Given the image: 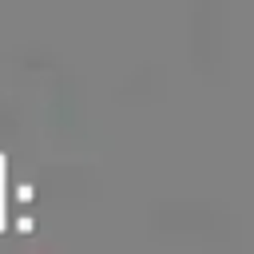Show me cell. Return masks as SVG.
Here are the masks:
<instances>
[{
  "label": "cell",
  "instance_id": "6da1fadb",
  "mask_svg": "<svg viewBox=\"0 0 254 254\" xmlns=\"http://www.w3.org/2000/svg\"><path fill=\"white\" fill-rule=\"evenodd\" d=\"M4 226H8V222H4V218H0V230H4Z\"/></svg>",
  "mask_w": 254,
  "mask_h": 254
}]
</instances>
